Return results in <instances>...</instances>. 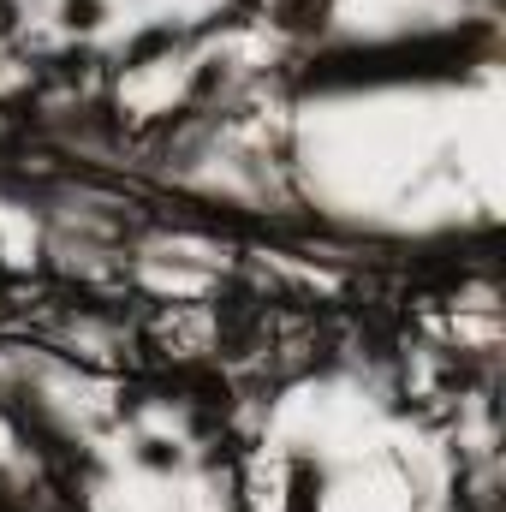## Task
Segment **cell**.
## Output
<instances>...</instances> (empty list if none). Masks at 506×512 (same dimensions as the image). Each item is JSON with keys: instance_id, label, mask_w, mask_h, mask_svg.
Here are the masks:
<instances>
[{"instance_id": "obj_2", "label": "cell", "mask_w": 506, "mask_h": 512, "mask_svg": "<svg viewBox=\"0 0 506 512\" xmlns=\"http://www.w3.org/2000/svg\"><path fill=\"white\" fill-rule=\"evenodd\" d=\"M18 24L60 48H149L173 36H197L221 18L227 0H12Z\"/></svg>"}, {"instance_id": "obj_3", "label": "cell", "mask_w": 506, "mask_h": 512, "mask_svg": "<svg viewBox=\"0 0 506 512\" xmlns=\"http://www.w3.org/2000/svg\"><path fill=\"white\" fill-rule=\"evenodd\" d=\"M489 0H322V36L340 54H364V60H417L435 42H459L465 30L483 24L489 30Z\"/></svg>"}, {"instance_id": "obj_1", "label": "cell", "mask_w": 506, "mask_h": 512, "mask_svg": "<svg viewBox=\"0 0 506 512\" xmlns=\"http://www.w3.org/2000/svg\"><path fill=\"white\" fill-rule=\"evenodd\" d=\"M286 173L358 239H465L501 221V66L381 60L286 108Z\"/></svg>"}]
</instances>
